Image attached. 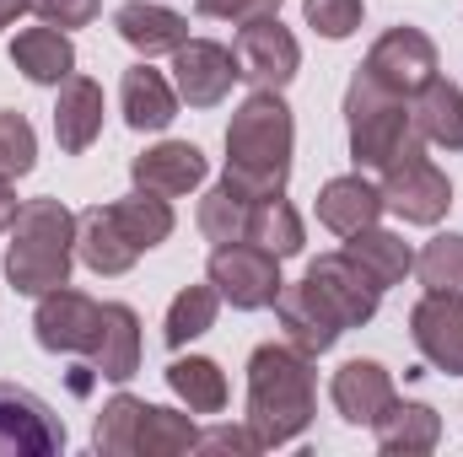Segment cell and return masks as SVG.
Wrapping results in <instances>:
<instances>
[{
  "label": "cell",
  "mask_w": 463,
  "mask_h": 457,
  "mask_svg": "<svg viewBox=\"0 0 463 457\" xmlns=\"http://www.w3.org/2000/svg\"><path fill=\"white\" fill-rule=\"evenodd\" d=\"M291 145H297V124L280 92H264L253 87L237 114L227 124V178L237 194L248 200H275L286 194V178H291Z\"/></svg>",
  "instance_id": "cell-1"
},
{
  "label": "cell",
  "mask_w": 463,
  "mask_h": 457,
  "mask_svg": "<svg viewBox=\"0 0 463 457\" xmlns=\"http://www.w3.org/2000/svg\"><path fill=\"white\" fill-rule=\"evenodd\" d=\"M318 415V377H313V355H302L297 344H259L248 355V425L259 436V447H286L297 442Z\"/></svg>",
  "instance_id": "cell-2"
},
{
  "label": "cell",
  "mask_w": 463,
  "mask_h": 457,
  "mask_svg": "<svg viewBox=\"0 0 463 457\" xmlns=\"http://www.w3.org/2000/svg\"><path fill=\"white\" fill-rule=\"evenodd\" d=\"M76 264V216L60 200H27L5 242V285L22 296H43L71 285Z\"/></svg>",
  "instance_id": "cell-3"
},
{
  "label": "cell",
  "mask_w": 463,
  "mask_h": 457,
  "mask_svg": "<svg viewBox=\"0 0 463 457\" xmlns=\"http://www.w3.org/2000/svg\"><path fill=\"white\" fill-rule=\"evenodd\" d=\"M345 129H350V162H355V173H383L415 140L410 98H399V92L377 87L366 70H355L345 87Z\"/></svg>",
  "instance_id": "cell-4"
},
{
  "label": "cell",
  "mask_w": 463,
  "mask_h": 457,
  "mask_svg": "<svg viewBox=\"0 0 463 457\" xmlns=\"http://www.w3.org/2000/svg\"><path fill=\"white\" fill-rule=\"evenodd\" d=\"M383 205L399 216V221H410V227H437L448 210H453V183H448V173L426 156V140L415 135L388 167H383Z\"/></svg>",
  "instance_id": "cell-5"
},
{
  "label": "cell",
  "mask_w": 463,
  "mask_h": 457,
  "mask_svg": "<svg viewBox=\"0 0 463 457\" xmlns=\"http://www.w3.org/2000/svg\"><path fill=\"white\" fill-rule=\"evenodd\" d=\"M211 285L237 312H259V307H275L286 280H280V258L242 237V242H222L211 253Z\"/></svg>",
  "instance_id": "cell-6"
},
{
  "label": "cell",
  "mask_w": 463,
  "mask_h": 457,
  "mask_svg": "<svg viewBox=\"0 0 463 457\" xmlns=\"http://www.w3.org/2000/svg\"><path fill=\"white\" fill-rule=\"evenodd\" d=\"M232 54H237V70L248 87H264V92H286L302 70V49L291 38V27H280V16H253V22H237V38H232Z\"/></svg>",
  "instance_id": "cell-7"
},
{
  "label": "cell",
  "mask_w": 463,
  "mask_h": 457,
  "mask_svg": "<svg viewBox=\"0 0 463 457\" xmlns=\"http://www.w3.org/2000/svg\"><path fill=\"white\" fill-rule=\"evenodd\" d=\"M377 87L399 92V98H415L426 92L437 76H442V60H437V43L420 33V27H388L372 49H366V65H361Z\"/></svg>",
  "instance_id": "cell-8"
},
{
  "label": "cell",
  "mask_w": 463,
  "mask_h": 457,
  "mask_svg": "<svg viewBox=\"0 0 463 457\" xmlns=\"http://www.w3.org/2000/svg\"><path fill=\"white\" fill-rule=\"evenodd\" d=\"M302 280L324 296V307L340 318V329H366V323L377 318L383 291L366 280V269L350 258L345 247H340V253H318V258L307 264V275H302Z\"/></svg>",
  "instance_id": "cell-9"
},
{
  "label": "cell",
  "mask_w": 463,
  "mask_h": 457,
  "mask_svg": "<svg viewBox=\"0 0 463 457\" xmlns=\"http://www.w3.org/2000/svg\"><path fill=\"white\" fill-rule=\"evenodd\" d=\"M60 447H65L60 415L38 393L0 382V457H54Z\"/></svg>",
  "instance_id": "cell-10"
},
{
  "label": "cell",
  "mask_w": 463,
  "mask_h": 457,
  "mask_svg": "<svg viewBox=\"0 0 463 457\" xmlns=\"http://www.w3.org/2000/svg\"><path fill=\"white\" fill-rule=\"evenodd\" d=\"M232 81H242L237 70V54L216 38H189L173 49V87H178V103L189 108H216L227 103Z\"/></svg>",
  "instance_id": "cell-11"
},
{
  "label": "cell",
  "mask_w": 463,
  "mask_h": 457,
  "mask_svg": "<svg viewBox=\"0 0 463 457\" xmlns=\"http://www.w3.org/2000/svg\"><path fill=\"white\" fill-rule=\"evenodd\" d=\"M98 323H103V302H92L87 291H43L38 296V312H33V334L49 355H87L98 340Z\"/></svg>",
  "instance_id": "cell-12"
},
{
  "label": "cell",
  "mask_w": 463,
  "mask_h": 457,
  "mask_svg": "<svg viewBox=\"0 0 463 457\" xmlns=\"http://www.w3.org/2000/svg\"><path fill=\"white\" fill-rule=\"evenodd\" d=\"M410 340L437 371L463 377V291H426L410 312Z\"/></svg>",
  "instance_id": "cell-13"
},
{
  "label": "cell",
  "mask_w": 463,
  "mask_h": 457,
  "mask_svg": "<svg viewBox=\"0 0 463 457\" xmlns=\"http://www.w3.org/2000/svg\"><path fill=\"white\" fill-rule=\"evenodd\" d=\"M205 173H211V162H205V151H200V145H189V140L146 145V151L129 162L135 189H151V194H162V200H178V194L200 189V183H205Z\"/></svg>",
  "instance_id": "cell-14"
},
{
  "label": "cell",
  "mask_w": 463,
  "mask_h": 457,
  "mask_svg": "<svg viewBox=\"0 0 463 457\" xmlns=\"http://www.w3.org/2000/svg\"><path fill=\"white\" fill-rule=\"evenodd\" d=\"M275 318H280V334L286 344H297L302 355H324V350H335L340 344V318L324 307V296L307 285V280H297V285H280V296H275Z\"/></svg>",
  "instance_id": "cell-15"
},
{
  "label": "cell",
  "mask_w": 463,
  "mask_h": 457,
  "mask_svg": "<svg viewBox=\"0 0 463 457\" xmlns=\"http://www.w3.org/2000/svg\"><path fill=\"white\" fill-rule=\"evenodd\" d=\"M103 135V87L92 76H65L60 81V98H54V140L65 156H81L92 151Z\"/></svg>",
  "instance_id": "cell-16"
},
{
  "label": "cell",
  "mask_w": 463,
  "mask_h": 457,
  "mask_svg": "<svg viewBox=\"0 0 463 457\" xmlns=\"http://www.w3.org/2000/svg\"><path fill=\"white\" fill-rule=\"evenodd\" d=\"M329 398H335L345 425H372L399 393H393V371L383 360H345L329 382Z\"/></svg>",
  "instance_id": "cell-17"
},
{
  "label": "cell",
  "mask_w": 463,
  "mask_h": 457,
  "mask_svg": "<svg viewBox=\"0 0 463 457\" xmlns=\"http://www.w3.org/2000/svg\"><path fill=\"white\" fill-rule=\"evenodd\" d=\"M114 33L135 49V54H173L178 43H189V16L156 0H124L114 11Z\"/></svg>",
  "instance_id": "cell-18"
},
{
  "label": "cell",
  "mask_w": 463,
  "mask_h": 457,
  "mask_svg": "<svg viewBox=\"0 0 463 457\" xmlns=\"http://www.w3.org/2000/svg\"><path fill=\"white\" fill-rule=\"evenodd\" d=\"M118 108H124V124L135 129V135H156V129H167L173 118H178V87L162 76V70H151L146 60L140 65H129L124 70V81H118Z\"/></svg>",
  "instance_id": "cell-19"
},
{
  "label": "cell",
  "mask_w": 463,
  "mask_h": 457,
  "mask_svg": "<svg viewBox=\"0 0 463 457\" xmlns=\"http://www.w3.org/2000/svg\"><path fill=\"white\" fill-rule=\"evenodd\" d=\"M87 366L109 382H129L140 371V318H135V307L103 302V323H98V340L87 350Z\"/></svg>",
  "instance_id": "cell-20"
},
{
  "label": "cell",
  "mask_w": 463,
  "mask_h": 457,
  "mask_svg": "<svg viewBox=\"0 0 463 457\" xmlns=\"http://www.w3.org/2000/svg\"><path fill=\"white\" fill-rule=\"evenodd\" d=\"M372 431H377V447L388 457H420L442 442V415L431 404H420V398H393L372 420Z\"/></svg>",
  "instance_id": "cell-21"
},
{
  "label": "cell",
  "mask_w": 463,
  "mask_h": 457,
  "mask_svg": "<svg viewBox=\"0 0 463 457\" xmlns=\"http://www.w3.org/2000/svg\"><path fill=\"white\" fill-rule=\"evenodd\" d=\"M76 258L92 269V275H129L140 247L124 237V227L114 221L109 205H92L76 216Z\"/></svg>",
  "instance_id": "cell-22"
},
{
  "label": "cell",
  "mask_w": 463,
  "mask_h": 457,
  "mask_svg": "<svg viewBox=\"0 0 463 457\" xmlns=\"http://www.w3.org/2000/svg\"><path fill=\"white\" fill-rule=\"evenodd\" d=\"M383 210H388V205H383V189L366 183V173L329 178V183L318 189V221L335 231V237H350V231H361V227H377Z\"/></svg>",
  "instance_id": "cell-23"
},
{
  "label": "cell",
  "mask_w": 463,
  "mask_h": 457,
  "mask_svg": "<svg viewBox=\"0 0 463 457\" xmlns=\"http://www.w3.org/2000/svg\"><path fill=\"white\" fill-rule=\"evenodd\" d=\"M11 65L33 81V87H60L71 70H76V43L65 27H22L16 43H11Z\"/></svg>",
  "instance_id": "cell-24"
},
{
  "label": "cell",
  "mask_w": 463,
  "mask_h": 457,
  "mask_svg": "<svg viewBox=\"0 0 463 457\" xmlns=\"http://www.w3.org/2000/svg\"><path fill=\"white\" fill-rule=\"evenodd\" d=\"M345 253L366 269V280L377 285V291H388V285H399L410 269H415V247L399 237V231H383V227H361L345 237Z\"/></svg>",
  "instance_id": "cell-25"
},
{
  "label": "cell",
  "mask_w": 463,
  "mask_h": 457,
  "mask_svg": "<svg viewBox=\"0 0 463 457\" xmlns=\"http://www.w3.org/2000/svg\"><path fill=\"white\" fill-rule=\"evenodd\" d=\"M415 135L437 151H463V87L453 81H431L426 92H415Z\"/></svg>",
  "instance_id": "cell-26"
},
{
  "label": "cell",
  "mask_w": 463,
  "mask_h": 457,
  "mask_svg": "<svg viewBox=\"0 0 463 457\" xmlns=\"http://www.w3.org/2000/svg\"><path fill=\"white\" fill-rule=\"evenodd\" d=\"M167 387L189 404V415H222L227 409V371L205 355H178L167 366Z\"/></svg>",
  "instance_id": "cell-27"
},
{
  "label": "cell",
  "mask_w": 463,
  "mask_h": 457,
  "mask_svg": "<svg viewBox=\"0 0 463 457\" xmlns=\"http://www.w3.org/2000/svg\"><path fill=\"white\" fill-rule=\"evenodd\" d=\"M248 242H259V247L275 253V258H297L302 242H307V227H302V216H297V205H291L286 194H275V200H253Z\"/></svg>",
  "instance_id": "cell-28"
},
{
  "label": "cell",
  "mask_w": 463,
  "mask_h": 457,
  "mask_svg": "<svg viewBox=\"0 0 463 457\" xmlns=\"http://www.w3.org/2000/svg\"><path fill=\"white\" fill-rule=\"evenodd\" d=\"M114 210V221L124 227V237L140 247V253H151V247H162L167 237H173V205L162 200V194H151V189H135V194H124L109 205Z\"/></svg>",
  "instance_id": "cell-29"
},
{
  "label": "cell",
  "mask_w": 463,
  "mask_h": 457,
  "mask_svg": "<svg viewBox=\"0 0 463 457\" xmlns=\"http://www.w3.org/2000/svg\"><path fill=\"white\" fill-rule=\"evenodd\" d=\"M216 312H222V291H216L211 280H205V285H184V291L173 296V307H167L162 340L173 344V350H184L189 340H200V334L216 329Z\"/></svg>",
  "instance_id": "cell-30"
},
{
  "label": "cell",
  "mask_w": 463,
  "mask_h": 457,
  "mask_svg": "<svg viewBox=\"0 0 463 457\" xmlns=\"http://www.w3.org/2000/svg\"><path fill=\"white\" fill-rule=\"evenodd\" d=\"M200 447V431L189 415L178 409H162V404H146L140 409V436H135V457H178Z\"/></svg>",
  "instance_id": "cell-31"
},
{
  "label": "cell",
  "mask_w": 463,
  "mask_h": 457,
  "mask_svg": "<svg viewBox=\"0 0 463 457\" xmlns=\"http://www.w3.org/2000/svg\"><path fill=\"white\" fill-rule=\"evenodd\" d=\"M140 409H146V398H135V393H114V398L103 404L98 425H92V447H98L103 457H135Z\"/></svg>",
  "instance_id": "cell-32"
},
{
  "label": "cell",
  "mask_w": 463,
  "mask_h": 457,
  "mask_svg": "<svg viewBox=\"0 0 463 457\" xmlns=\"http://www.w3.org/2000/svg\"><path fill=\"white\" fill-rule=\"evenodd\" d=\"M248 216H253V200L237 194L232 183H216L205 200H200V231L222 247V242H242L248 237Z\"/></svg>",
  "instance_id": "cell-33"
},
{
  "label": "cell",
  "mask_w": 463,
  "mask_h": 457,
  "mask_svg": "<svg viewBox=\"0 0 463 457\" xmlns=\"http://www.w3.org/2000/svg\"><path fill=\"white\" fill-rule=\"evenodd\" d=\"M415 275L426 291H463V231H442L415 253Z\"/></svg>",
  "instance_id": "cell-34"
},
{
  "label": "cell",
  "mask_w": 463,
  "mask_h": 457,
  "mask_svg": "<svg viewBox=\"0 0 463 457\" xmlns=\"http://www.w3.org/2000/svg\"><path fill=\"white\" fill-rule=\"evenodd\" d=\"M38 167V135L11 108H0V178H27Z\"/></svg>",
  "instance_id": "cell-35"
},
{
  "label": "cell",
  "mask_w": 463,
  "mask_h": 457,
  "mask_svg": "<svg viewBox=\"0 0 463 457\" xmlns=\"http://www.w3.org/2000/svg\"><path fill=\"white\" fill-rule=\"evenodd\" d=\"M302 11H307V27L318 33V38H329V43H340L350 38L355 27H361V0H302Z\"/></svg>",
  "instance_id": "cell-36"
},
{
  "label": "cell",
  "mask_w": 463,
  "mask_h": 457,
  "mask_svg": "<svg viewBox=\"0 0 463 457\" xmlns=\"http://www.w3.org/2000/svg\"><path fill=\"white\" fill-rule=\"evenodd\" d=\"M27 11L38 16V22H49V27H87V22H98V11H103V0H27Z\"/></svg>",
  "instance_id": "cell-37"
},
{
  "label": "cell",
  "mask_w": 463,
  "mask_h": 457,
  "mask_svg": "<svg viewBox=\"0 0 463 457\" xmlns=\"http://www.w3.org/2000/svg\"><path fill=\"white\" fill-rule=\"evenodd\" d=\"M194 11L216 22H253V16H280V0H194Z\"/></svg>",
  "instance_id": "cell-38"
},
{
  "label": "cell",
  "mask_w": 463,
  "mask_h": 457,
  "mask_svg": "<svg viewBox=\"0 0 463 457\" xmlns=\"http://www.w3.org/2000/svg\"><path fill=\"white\" fill-rule=\"evenodd\" d=\"M200 447H205V452H242V457L264 452L248 420H242V425H211V431H200Z\"/></svg>",
  "instance_id": "cell-39"
},
{
  "label": "cell",
  "mask_w": 463,
  "mask_h": 457,
  "mask_svg": "<svg viewBox=\"0 0 463 457\" xmlns=\"http://www.w3.org/2000/svg\"><path fill=\"white\" fill-rule=\"evenodd\" d=\"M11 183H16V178H0V231H11L16 210H22V205H16V189H11Z\"/></svg>",
  "instance_id": "cell-40"
},
{
  "label": "cell",
  "mask_w": 463,
  "mask_h": 457,
  "mask_svg": "<svg viewBox=\"0 0 463 457\" xmlns=\"http://www.w3.org/2000/svg\"><path fill=\"white\" fill-rule=\"evenodd\" d=\"M22 11H27V0H0V33H5V27H16V16H22Z\"/></svg>",
  "instance_id": "cell-41"
}]
</instances>
